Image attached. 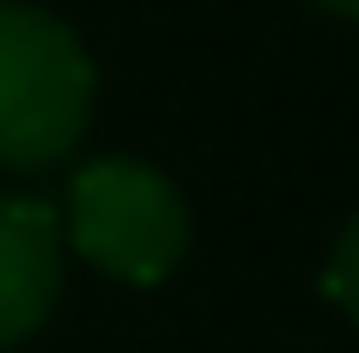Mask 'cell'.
I'll return each mask as SVG.
<instances>
[{
  "label": "cell",
  "mask_w": 359,
  "mask_h": 353,
  "mask_svg": "<svg viewBox=\"0 0 359 353\" xmlns=\"http://www.w3.org/2000/svg\"><path fill=\"white\" fill-rule=\"evenodd\" d=\"M60 213L34 194H0V353L27 347L60 300Z\"/></svg>",
  "instance_id": "obj_3"
},
{
  "label": "cell",
  "mask_w": 359,
  "mask_h": 353,
  "mask_svg": "<svg viewBox=\"0 0 359 353\" xmlns=\"http://www.w3.org/2000/svg\"><path fill=\"white\" fill-rule=\"evenodd\" d=\"M320 287H326V300H333L339 314H346L353 327H359V213H353L346 227H339L333 260H326V280H320Z\"/></svg>",
  "instance_id": "obj_4"
},
{
  "label": "cell",
  "mask_w": 359,
  "mask_h": 353,
  "mask_svg": "<svg viewBox=\"0 0 359 353\" xmlns=\"http://www.w3.org/2000/svg\"><path fill=\"white\" fill-rule=\"evenodd\" d=\"M313 7H326V13H339V20L359 27V0H313Z\"/></svg>",
  "instance_id": "obj_5"
},
{
  "label": "cell",
  "mask_w": 359,
  "mask_h": 353,
  "mask_svg": "<svg viewBox=\"0 0 359 353\" xmlns=\"http://www.w3.org/2000/svg\"><path fill=\"white\" fill-rule=\"evenodd\" d=\"M60 240L87 267H100L107 280L160 287L193 247V213L160 167H147L133 154H107L74 173Z\"/></svg>",
  "instance_id": "obj_2"
},
{
  "label": "cell",
  "mask_w": 359,
  "mask_h": 353,
  "mask_svg": "<svg viewBox=\"0 0 359 353\" xmlns=\"http://www.w3.org/2000/svg\"><path fill=\"white\" fill-rule=\"evenodd\" d=\"M93 120V60L60 13L0 0V167H53Z\"/></svg>",
  "instance_id": "obj_1"
}]
</instances>
